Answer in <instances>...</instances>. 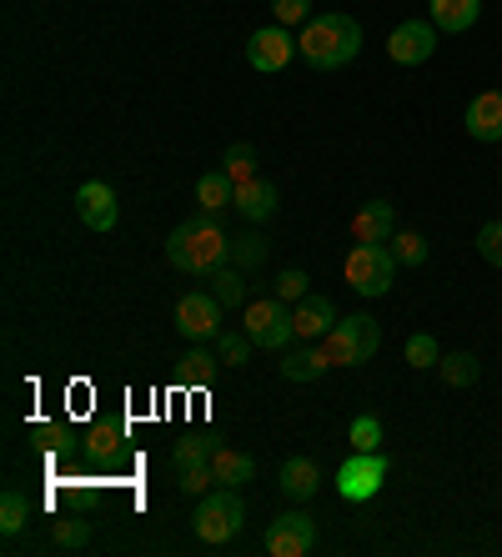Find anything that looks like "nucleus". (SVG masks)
<instances>
[{"instance_id": "24", "label": "nucleus", "mask_w": 502, "mask_h": 557, "mask_svg": "<svg viewBox=\"0 0 502 557\" xmlns=\"http://www.w3.org/2000/svg\"><path fill=\"white\" fill-rule=\"evenodd\" d=\"M438 376L448 382V387H473L477 376H482V362H477L473 351H448L438 362Z\"/></svg>"}, {"instance_id": "10", "label": "nucleus", "mask_w": 502, "mask_h": 557, "mask_svg": "<svg viewBox=\"0 0 502 557\" xmlns=\"http://www.w3.org/2000/svg\"><path fill=\"white\" fill-rule=\"evenodd\" d=\"M438 51V26L432 21H402L392 36H387V61L392 65H423Z\"/></svg>"}, {"instance_id": "27", "label": "nucleus", "mask_w": 502, "mask_h": 557, "mask_svg": "<svg viewBox=\"0 0 502 557\" xmlns=\"http://www.w3.org/2000/svg\"><path fill=\"white\" fill-rule=\"evenodd\" d=\"M252 347H257V342L246 337V326H242V332H226V326L217 332V357H221V367H246V362H252Z\"/></svg>"}, {"instance_id": "4", "label": "nucleus", "mask_w": 502, "mask_h": 557, "mask_svg": "<svg viewBox=\"0 0 502 557\" xmlns=\"http://www.w3.org/2000/svg\"><path fill=\"white\" fill-rule=\"evenodd\" d=\"M246 522V503L236 487H211L201 503H196V518H192V532L201 537L207 547H226L242 532Z\"/></svg>"}, {"instance_id": "29", "label": "nucleus", "mask_w": 502, "mask_h": 557, "mask_svg": "<svg viewBox=\"0 0 502 557\" xmlns=\"http://www.w3.org/2000/svg\"><path fill=\"white\" fill-rule=\"evenodd\" d=\"M30 522V503L26 493H15V487H5V497H0V532L5 537H15V532Z\"/></svg>"}, {"instance_id": "38", "label": "nucleus", "mask_w": 502, "mask_h": 557, "mask_svg": "<svg viewBox=\"0 0 502 557\" xmlns=\"http://www.w3.org/2000/svg\"><path fill=\"white\" fill-rule=\"evenodd\" d=\"M90 457H117L121 453V428H90Z\"/></svg>"}, {"instance_id": "28", "label": "nucleus", "mask_w": 502, "mask_h": 557, "mask_svg": "<svg viewBox=\"0 0 502 557\" xmlns=\"http://www.w3.org/2000/svg\"><path fill=\"white\" fill-rule=\"evenodd\" d=\"M211 453H217V442H211V437H186V442H176V453H171V467H176V472H192V467H211Z\"/></svg>"}, {"instance_id": "16", "label": "nucleus", "mask_w": 502, "mask_h": 557, "mask_svg": "<svg viewBox=\"0 0 502 557\" xmlns=\"http://www.w3.org/2000/svg\"><path fill=\"white\" fill-rule=\"evenodd\" d=\"M352 236H357V242H392V236H397V207H392V201H367V207L352 216Z\"/></svg>"}, {"instance_id": "9", "label": "nucleus", "mask_w": 502, "mask_h": 557, "mask_svg": "<svg viewBox=\"0 0 502 557\" xmlns=\"http://www.w3.org/2000/svg\"><path fill=\"white\" fill-rule=\"evenodd\" d=\"M221 317H226V307H221L211 292H186V297L176 301V332L186 342H217Z\"/></svg>"}, {"instance_id": "21", "label": "nucleus", "mask_w": 502, "mask_h": 557, "mask_svg": "<svg viewBox=\"0 0 502 557\" xmlns=\"http://www.w3.org/2000/svg\"><path fill=\"white\" fill-rule=\"evenodd\" d=\"M232 201H236V186H232V176H226V171H207V176L196 182V207L211 211V216H217V211H226Z\"/></svg>"}, {"instance_id": "14", "label": "nucleus", "mask_w": 502, "mask_h": 557, "mask_svg": "<svg viewBox=\"0 0 502 557\" xmlns=\"http://www.w3.org/2000/svg\"><path fill=\"white\" fill-rule=\"evenodd\" d=\"M463 121H467V136H473V141H482V146L502 141V91L473 96V106H467Z\"/></svg>"}, {"instance_id": "8", "label": "nucleus", "mask_w": 502, "mask_h": 557, "mask_svg": "<svg viewBox=\"0 0 502 557\" xmlns=\"http://www.w3.org/2000/svg\"><path fill=\"white\" fill-rule=\"evenodd\" d=\"M267 553L271 557H307L311 547H317V522H311V512H277L267 528Z\"/></svg>"}, {"instance_id": "17", "label": "nucleus", "mask_w": 502, "mask_h": 557, "mask_svg": "<svg viewBox=\"0 0 502 557\" xmlns=\"http://www.w3.org/2000/svg\"><path fill=\"white\" fill-rule=\"evenodd\" d=\"M277 186L271 182H261V176H252V182H242L236 186V201H232V211L236 216H246V221H267V216H277Z\"/></svg>"}, {"instance_id": "13", "label": "nucleus", "mask_w": 502, "mask_h": 557, "mask_svg": "<svg viewBox=\"0 0 502 557\" xmlns=\"http://www.w3.org/2000/svg\"><path fill=\"white\" fill-rule=\"evenodd\" d=\"M292 322H296V342H322L336 326V301L322 297V292H307L292 307Z\"/></svg>"}, {"instance_id": "25", "label": "nucleus", "mask_w": 502, "mask_h": 557, "mask_svg": "<svg viewBox=\"0 0 502 557\" xmlns=\"http://www.w3.org/2000/svg\"><path fill=\"white\" fill-rule=\"evenodd\" d=\"M221 171L232 176V186L252 182V176H257V146L232 141V146H226V156H221Z\"/></svg>"}, {"instance_id": "30", "label": "nucleus", "mask_w": 502, "mask_h": 557, "mask_svg": "<svg viewBox=\"0 0 502 557\" xmlns=\"http://www.w3.org/2000/svg\"><path fill=\"white\" fill-rule=\"evenodd\" d=\"M232 261L242 267V272L261 267V261H267V242H261V232H236L232 236Z\"/></svg>"}, {"instance_id": "12", "label": "nucleus", "mask_w": 502, "mask_h": 557, "mask_svg": "<svg viewBox=\"0 0 502 557\" xmlns=\"http://www.w3.org/2000/svg\"><path fill=\"white\" fill-rule=\"evenodd\" d=\"M76 216L86 221L90 232H111V226L121 221V201H117V191H111L106 182H86V186L76 191Z\"/></svg>"}, {"instance_id": "7", "label": "nucleus", "mask_w": 502, "mask_h": 557, "mask_svg": "<svg viewBox=\"0 0 502 557\" xmlns=\"http://www.w3.org/2000/svg\"><path fill=\"white\" fill-rule=\"evenodd\" d=\"M387 482V457L382 453H352L347 462L336 467V493L347 503H372Z\"/></svg>"}, {"instance_id": "33", "label": "nucleus", "mask_w": 502, "mask_h": 557, "mask_svg": "<svg viewBox=\"0 0 502 557\" xmlns=\"http://www.w3.org/2000/svg\"><path fill=\"white\" fill-rule=\"evenodd\" d=\"M392 257H397V267H423V261H427V242L417 232H397V236H392Z\"/></svg>"}, {"instance_id": "18", "label": "nucleus", "mask_w": 502, "mask_h": 557, "mask_svg": "<svg viewBox=\"0 0 502 557\" xmlns=\"http://www.w3.org/2000/svg\"><path fill=\"white\" fill-rule=\"evenodd\" d=\"M327 367H332V362H327L322 342H302V347H286L282 351V376H286V382H317Z\"/></svg>"}, {"instance_id": "22", "label": "nucleus", "mask_w": 502, "mask_h": 557, "mask_svg": "<svg viewBox=\"0 0 502 557\" xmlns=\"http://www.w3.org/2000/svg\"><path fill=\"white\" fill-rule=\"evenodd\" d=\"M207 282H211V297H217L226 311H232V307H246V276H242V267H236V261L217 267Z\"/></svg>"}, {"instance_id": "1", "label": "nucleus", "mask_w": 502, "mask_h": 557, "mask_svg": "<svg viewBox=\"0 0 502 557\" xmlns=\"http://www.w3.org/2000/svg\"><path fill=\"white\" fill-rule=\"evenodd\" d=\"M167 261L186 276H211L217 267L232 261V236H226V226L211 211H201V216L181 221L176 232L167 236Z\"/></svg>"}, {"instance_id": "35", "label": "nucleus", "mask_w": 502, "mask_h": 557, "mask_svg": "<svg viewBox=\"0 0 502 557\" xmlns=\"http://www.w3.org/2000/svg\"><path fill=\"white\" fill-rule=\"evenodd\" d=\"M176 487L186 497H207L217 487V478H211V467H192V472H176Z\"/></svg>"}, {"instance_id": "31", "label": "nucleus", "mask_w": 502, "mask_h": 557, "mask_svg": "<svg viewBox=\"0 0 502 557\" xmlns=\"http://www.w3.org/2000/svg\"><path fill=\"white\" fill-rule=\"evenodd\" d=\"M442 362V347L427 332H413L407 337V367H417V372H427V367H438Z\"/></svg>"}, {"instance_id": "34", "label": "nucleus", "mask_w": 502, "mask_h": 557, "mask_svg": "<svg viewBox=\"0 0 502 557\" xmlns=\"http://www.w3.org/2000/svg\"><path fill=\"white\" fill-rule=\"evenodd\" d=\"M271 15H277V26H307L311 0H271Z\"/></svg>"}, {"instance_id": "15", "label": "nucleus", "mask_w": 502, "mask_h": 557, "mask_svg": "<svg viewBox=\"0 0 502 557\" xmlns=\"http://www.w3.org/2000/svg\"><path fill=\"white\" fill-rule=\"evenodd\" d=\"M277 487H282L292 503H307V497H317V487H322V467L311 462V457H286L282 472H277Z\"/></svg>"}, {"instance_id": "37", "label": "nucleus", "mask_w": 502, "mask_h": 557, "mask_svg": "<svg viewBox=\"0 0 502 557\" xmlns=\"http://www.w3.org/2000/svg\"><path fill=\"white\" fill-rule=\"evenodd\" d=\"M51 537H56V547H86V537H90V522H81V518H65V522H56V528H51Z\"/></svg>"}, {"instance_id": "6", "label": "nucleus", "mask_w": 502, "mask_h": 557, "mask_svg": "<svg viewBox=\"0 0 502 557\" xmlns=\"http://www.w3.org/2000/svg\"><path fill=\"white\" fill-rule=\"evenodd\" d=\"M242 326L246 337L257 342L261 351H286L296 342V322H292V301H282L277 292L261 301H246L242 307Z\"/></svg>"}, {"instance_id": "23", "label": "nucleus", "mask_w": 502, "mask_h": 557, "mask_svg": "<svg viewBox=\"0 0 502 557\" xmlns=\"http://www.w3.org/2000/svg\"><path fill=\"white\" fill-rule=\"evenodd\" d=\"M176 376L186 382V387H211L221 376V357H211V351H201V347H192L186 357H181V367H176Z\"/></svg>"}, {"instance_id": "3", "label": "nucleus", "mask_w": 502, "mask_h": 557, "mask_svg": "<svg viewBox=\"0 0 502 557\" xmlns=\"http://www.w3.org/2000/svg\"><path fill=\"white\" fill-rule=\"evenodd\" d=\"M377 347H382V326L367 311H352V317H336V326L322 337V351L332 367H362L372 362Z\"/></svg>"}, {"instance_id": "11", "label": "nucleus", "mask_w": 502, "mask_h": 557, "mask_svg": "<svg viewBox=\"0 0 502 557\" xmlns=\"http://www.w3.org/2000/svg\"><path fill=\"white\" fill-rule=\"evenodd\" d=\"M292 55H296V36L286 26H261L246 40V61H252V71H261V76L282 71Z\"/></svg>"}, {"instance_id": "19", "label": "nucleus", "mask_w": 502, "mask_h": 557, "mask_svg": "<svg viewBox=\"0 0 502 557\" xmlns=\"http://www.w3.org/2000/svg\"><path fill=\"white\" fill-rule=\"evenodd\" d=\"M477 15H482V0H432V26L448 30V36L473 30Z\"/></svg>"}, {"instance_id": "5", "label": "nucleus", "mask_w": 502, "mask_h": 557, "mask_svg": "<svg viewBox=\"0 0 502 557\" xmlns=\"http://www.w3.org/2000/svg\"><path fill=\"white\" fill-rule=\"evenodd\" d=\"M342 276L357 297H387L392 292V276H397V257L387 242H357L342 261Z\"/></svg>"}, {"instance_id": "20", "label": "nucleus", "mask_w": 502, "mask_h": 557, "mask_svg": "<svg viewBox=\"0 0 502 557\" xmlns=\"http://www.w3.org/2000/svg\"><path fill=\"white\" fill-rule=\"evenodd\" d=\"M252 472H257V462L246 453H236V447H217V453H211V478H217V487H242V482H252Z\"/></svg>"}, {"instance_id": "2", "label": "nucleus", "mask_w": 502, "mask_h": 557, "mask_svg": "<svg viewBox=\"0 0 502 557\" xmlns=\"http://www.w3.org/2000/svg\"><path fill=\"white\" fill-rule=\"evenodd\" d=\"M296 51L307 55V65H317V71H342L362 51V26L347 11L311 15L307 26H302V36H296Z\"/></svg>"}, {"instance_id": "32", "label": "nucleus", "mask_w": 502, "mask_h": 557, "mask_svg": "<svg viewBox=\"0 0 502 557\" xmlns=\"http://www.w3.org/2000/svg\"><path fill=\"white\" fill-rule=\"evenodd\" d=\"M477 257L502 272V221H482L477 226Z\"/></svg>"}, {"instance_id": "26", "label": "nucleus", "mask_w": 502, "mask_h": 557, "mask_svg": "<svg viewBox=\"0 0 502 557\" xmlns=\"http://www.w3.org/2000/svg\"><path fill=\"white\" fill-rule=\"evenodd\" d=\"M352 453H382V417L377 412H357L352 417Z\"/></svg>"}, {"instance_id": "36", "label": "nucleus", "mask_w": 502, "mask_h": 557, "mask_svg": "<svg viewBox=\"0 0 502 557\" xmlns=\"http://www.w3.org/2000/svg\"><path fill=\"white\" fill-rule=\"evenodd\" d=\"M307 286H311V276H307V272H296V267H286V272L277 276V297L292 301V307H296V301L307 297Z\"/></svg>"}]
</instances>
